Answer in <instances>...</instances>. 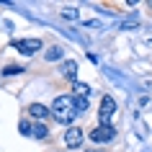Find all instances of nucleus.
<instances>
[{"mask_svg":"<svg viewBox=\"0 0 152 152\" xmlns=\"http://www.w3.org/2000/svg\"><path fill=\"white\" fill-rule=\"evenodd\" d=\"M83 139H85V134H83V129H77V126H70L64 132V144H67V147H80Z\"/></svg>","mask_w":152,"mask_h":152,"instance_id":"5","label":"nucleus"},{"mask_svg":"<svg viewBox=\"0 0 152 152\" xmlns=\"http://www.w3.org/2000/svg\"><path fill=\"white\" fill-rule=\"evenodd\" d=\"M85 152H96V150H85Z\"/></svg>","mask_w":152,"mask_h":152,"instance_id":"14","label":"nucleus"},{"mask_svg":"<svg viewBox=\"0 0 152 152\" xmlns=\"http://www.w3.org/2000/svg\"><path fill=\"white\" fill-rule=\"evenodd\" d=\"M75 98V111H88V98L85 96H72Z\"/></svg>","mask_w":152,"mask_h":152,"instance_id":"10","label":"nucleus"},{"mask_svg":"<svg viewBox=\"0 0 152 152\" xmlns=\"http://www.w3.org/2000/svg\"><path fill=\"white\" fill-rule=\"evenodd\" d=\"M59 72H62V77H67V80H77V62L75 59H64L62 64H59Z\"/></svg>","mask_w":152,"mask_h":152,"instance_id":"6","label":"nucleus"},{"mask_svg":"<svg viewBox=\"0 0 152 152\" xmlns=\"http://www.w3.org/2000/svg\"><path fill=\"white\" fill-rule=\"evenodd\" d=\"M44 57H47V62H57V59H62V47H52Z\"/></svg>","mask_w":152,"mask_h":152,"instance_id":"8","label":"nucleus"},{"mask_svg":"<svg viewBox=\"0 0 152 152\" xmlns=\"http://www.w3.org/2000/svg\"><path fill=\"white\" fill-rule=\"evenodd\" d=\"M52 116H54V121H59V124H72L75 121V98L72 96H59L54 98V103H52Z\"/></svg>","mask_w":152,"mask_h":152,"instance_id":"1","label":"nucleus"},{"mask_svg":"<svg viewBox=\"0 0 152 152\" xmlns=\"http://www.w3.org/2000/svg\"><path fill=\"white\" fill-rule=\"evenodd\" d=\"M113 113H116V101H113L111 96H103L101 98V108H98V119H101L103 126H111Z\"/></svg>","mask_w":152,"mask_h":152,"instance_id":"2","label":"nucleus"},{"mask_svg":"<svg viewBox=\"0 0 152 152\" xmlns=\"http://www.w3.org/2000/svg\"><path fill=\"white\" fill-rule=\"evenodd\" d=\"M23 72V67L21 64H8L5 70H3V75H8V77H13V75H21Z\"/></svg>","mask_w":152,"mask_h":152,"instance_id":"11","label":"nucleus"},{"mask_svg":"<svg viewBox=\"0 0 152 152\" xmlns=\"http://www.w3.org/2000/svg\"><path fill=\"white\" fill-rule=\"evenodd\" d=\"M75 90H77V96H85V98H88V93H90V88H88V85H83V83H77Z\"/></svg>","mask_w":152,"mask_h":152,"instance_id":"13","label":"nucleus"},{"mask_svg":"<svg viewBox=\"0 0 152 152\" xmlns=\"http://www.w3.org/2000/svg\"><path fill=\"white\" fill-rule=\"evenodd\" d=\"M90 139L96 144H101V142H111L113 137H116V129L113 126H103V124H98V126H93V132H90Z\"/></svg>","mask_w":152,"mask_h":152,"instance_id":"3","label":"nucleus"},{"mask_svg":"<svg viewBox=\"0 0 152 152\" xmlns=\"http://www.w3.org/2000/svg\"><path fill=\"white\" fill-rule=\"evenodd\" d=\"M47 134H49V129L44 126V124H34V134L31 137H36V139H47Z\"/></svg>","mask_w":152,"mask_h":152,"instance_id":"9","label":"nucleus"},{"mask_svg":"<svg viewBox=\"0 0 152 152\" xmlns=\"http://www.w3.org/2000/svg\"><path fill=\"white\" fill-rule=\"evenodd\" d=\"M13 49H16V52H21V54H36V52H39L41 49V41L39 39H16L13 41Z\"/></svg>","mask_w":152,"mask_h":152,"instance_id":"4","label":"nucleus"},{"mask_svg":"<svg viewBox=\"0 0 152 152\" xmlns=\"http://www.w3.org/2000/svg\"><path fill=\"white\" fill-rule=\"evenodd\" d=\"M18 129H21V134H34V126L28 124V121H21V124H18Z\"/></svg>","mask_w":152,"mask_h":152,"instance_id":"12","label":"nucleus"},{"mask_svg":"<svg viewBox=\"0 0 152 152\" xmlns=\"http://www.w3.org/2000/svg\"><path fill=\"white\" fill-rule=\"evenodd\" d=\"M28 113H31V119H36L41 124L44 119L52 116V108H47V106H41V103H31V106H28Z\"/></svg>","mask_w":152,"mask_h":152,"instance_id":"7","label":"nucleus"}]
</instances>
